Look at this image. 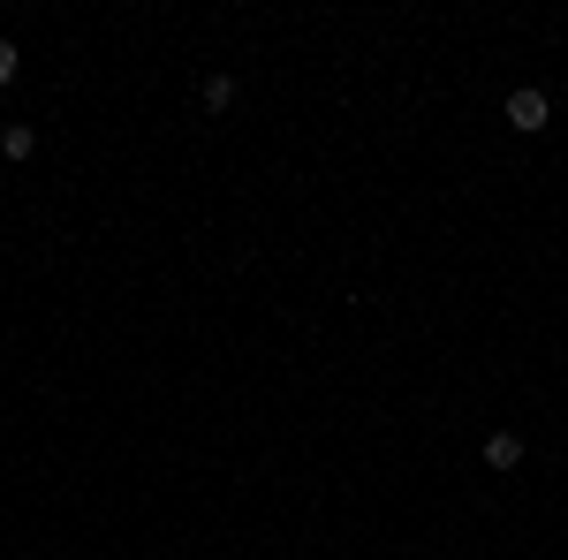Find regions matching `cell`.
I'll return each instance as SVG.
<instances>
[{"instance_id":"6da1fadb","label":"cell","mask_w":568,"mask_h":560,"mask_svg":"<svg viewBox=\"0 0 568 560\" xmlns=\"http://www.w3.org/2000/svg\"><path fill=\"white\" fill-rule=\"evenodd\" d=\"M546 114H554V99L538 84H524V91H508V130H524V136H538L546 130Z\"/></svg>"},{"instance_id":"7a4b0ae2","label":"cell","mask_w":568,"mask_h":560,"mask_svg":"<svg viewBox=\"0 0 568 560\" xmlns=\"http://www.w3.org/2000/svg\"><path fill=\"white\" fill-rule=\"evenodd\" d=\"M516 462H524V439L516 431H493L485 439V470H516Z\"/></svg>"},{"instance_id":"3957f363","label":"cell","mask_w":568,"mask_h":560,"mask_svg":"<svg viewBox=\"0 0 568 560\" xmlns=\"http://www.w3.org/2000/svg\"><path fill=\"white\" fill-rule=\"evenodd\" d=\"M0 152H8V160H31V152H39V130H31V122H8V130H0Z\"/></svg>"},{"instance_id":"277c9868","label":"cell","mask_w":568,"mask_h":560,"mask_svg":"<svg viewBox=\"0 0 568 560\" xmlns=\"http://www.w3.org/2000/svg\"><path fill=\"white\" fill-rule=\"evenodd\" d=\"M235 106V77H205V114H227Z\"/></svg>"},{"instance_id":"5b68a950","label":"cell","mask_w":568,"mask_h":560,"mask_svg":"<svg viewBox=\"0 0 568 560\" xmlns=\"http://www.w3.org/2000/svg\"><path fill=\"white\" fill-rule=\"evenodd\" d=\"M16 69H23V53H16V45L0 39V84H16Z\"/></svg>"}]
</instances>
